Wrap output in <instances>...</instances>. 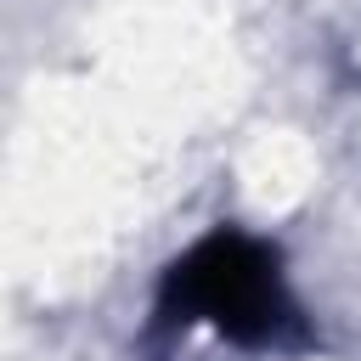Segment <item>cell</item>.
<instances>
[{
    "instance_id": "cell-1",
    "label": "cell",
    "mask_w": 361,
    "mask_h": 361,
    "mask_svg": "<svg viewBox=\"0 0 361 361\" xmlns=\"http://www.w3.org/2000/svg\"><path fill=\"white\" fill-rule=\"evenodd\" d=\"M169 305H180L192 316H209L231 338H265L288 316L271 254L259 243L237 237V231H220V237L197 243L169 271Z\"/></svg>"
}]
</instances>
